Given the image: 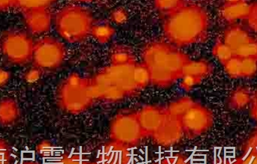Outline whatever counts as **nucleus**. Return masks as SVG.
<instances>
[{
	"mask_svg": "<svg viewBox=\"0 0 257 164\" xmlns=\"http://www.w3.org/2000/svg\"><path fill=\"white\" fill-rule=\"evenodd\" d=\"M163 28L167 42L178 48H184L206 40L209 18L203 7L187 2L166 16Z\"/></svg>",
	"mask_w": 257,
	"mask_h": 164,
	"instance_id": "obj_1",
	"label": "nucleus"
},
{
	"mask_svg": "<svg viewBox=\"0 0 257 164\" xmlns=\"http://www.w3.org/2000/svg\"><path fill=\"white\" fill-rule=\"evenodd\" d=\"M190 60L181 48L169 42H151L142 52V64L149 72L151 84L156 86H170L181 80Z\"/></svg>",
	"mask_w": 257,
	"mask_h": 164,
	"instance_id": "obj_2",
	"label": "nucleus"
},
{
	"mask_svg": "<svg viewBox=\"0 0 257 164\" xmlns=\"http://www.w3.org/2000/svg\"><path fill=\"white\" fill-rule=\"evenodd\" d=\"M136 63L128 66L110 64L90 78L95 100L117 102L139 92L140 90L135 79Z\"/></svg>",
	"mask_w": 257,
	"mask_h": 164,
	"instance_id": "obj_3",
	"label": "nucleus"
},
{
	"mask_svg": "<svg viewBox=\"0 0 257 164\" xmlns=\"http://www.w3.org/2000/svg\"><path fill=\"white\" fill-rule=\"evenodd\" d=\"M91 12L78 4H68L54 16V26L59 36L71 44L81 43L91 36L94 26Z\"/></svg>",
	"mask_w": 257,
	"mask_h": 164,
	"instance_id": "obj_4",
	"label": "nucleus"
},
{
	"mask_svg": "<svg viewBox=\"0 0 257 164\" xmlns=\"http://www.w3.org/2000/svg\"><path fill=\"white\" fill-rule=\"evenodd\" d=\"M57 100L60 108L69 114H79L87 110L95 100L90 78L77 74L69 75L59 87Z\"/></svg>",
	"mask_w": 257,
	"mask_h": 164,
	"instance_id": "obj_5",
	"label": "nucleus"
},
{
	"mask_svg": "<svg viewBox=\"0 0 257 164\" xmlns=\"http://www.w3.org/2000/svg\"><path fill=\"white\" fill-rule=\"evenodd\" d=\"M34 44L27 33L12 30L2 36L0 51L6 60L12 64H27L33 58Z\"/></svg>",
	"mask_w": 257,
	"mask_h": 164,
	"instance_id": "obj_6",
	"label": "nucleus"
},
{
	"mask_svg": "<svg viewBox=\"0 0 257 164\" xmlns=\"http://www.w3.org/2000/svg\"><path fill=\"white\" fill-rule=\"evenodd\" d=\"M66 57L64 44L54 38L44 37L34 44L32 61L34 67L42 72L59 68Z\"/></svg>",
	"mask_w": 257,
	"mask_h": 164,
	"instance_id": "obj_7",
	"label": "nucleus"
},
{
	"mask_svg": "<svg viewBox=\"0 0 257 164\" xmlns=\"http://www.w3.org/2000/svg\"><path fill=\"white\" fill-rule=\"evenodd\" d=\"M110 136L112 142L127 148L138 145L145 136L136 112H122L116 116L111 123Z\"/></svg>",
	"mask_w": 257,
	"mask_h": 164,
	"instance_id": "obj_8",
	"label": "nucleus"
},
{
	"mask_svg": "<svg viewBox=\"0 0 257 164\" xmlns=\"http://www.w3.org/2000/svg\"><path fill=\"white\" fill-rule=\"evenodd\" d=\"M180 121L184 135L188 138H195L201 136L211 128L214 118L209 110L195 102Z\"/></svg>",
	"mask_w": 257,
	"mask_h": 164,
	"instance_id": "obj_9",
	"label": "nucleus"
},
{
	"mask_svg": "<svg viewBox=\"0 0 257 164\" xmlns=\"http://www.w3.org/2000/svg\"><path fill=\"white\" fill-rule=\"evenodd\" d=\"M136 114L145 138H151L167 118L166 108L156 105L144 106Z\"/></svg>",
	"mask_w": 257,
	"mask_h": 164,
	"instance_id": "obj_10",
	"label": "nucleus"
},
{
	"mask_svg": "<svg viewBox=\"0 0 257 164\" xmlns=\"http://www.w3.org/2000/svg\"><path fill=\"white\" fill-rule=\"evenodd\" d=\"M184 136L181 121L167 115L164 122L151 138L160 146L169 147L176 145Z\"/></svg>",
	"mask_w": 257,
	"mask_h": 164,
	"instance_id": "obj_11",
	"label": "nucleus"
},
{
	"mask_svg": "<svg viewBox=\"0 0 257 164\" xmlns=\"http://www.w3.org/2000/svg\"><path fill=\"white\" fill-rule=\"evenodd\" d=\"M26 25L33 34L47 32L51 28L52 14L49 8L31 9L22 12Z\"/></svg>",
	"mask_w": 257,
	"mask_h": 164,
	"instance_id": "obj_12",
	"label": "nucleus"
},
{
	"mask_svg": "<svg viewBox=\"0 0 257 164\" xmlns=\"http://www.w3.org/2000/svg\"><path fill=\"white\" fill-rule=\"evenodd\" d=\"M251 3L242 0H232L223 3L220 9V15L226 22L232 24L238 20H247Z\"/></svg>",
	"mask_w": 257,
	"mask_h": 164,
	"instance_id": "obj_13",
	"label": "nucleus"
},
{
	"mask_svg": "<svg viewBox=\"0 0 257 164\" xmlns=\"http://www.w3.org/2000/svg\"><path fill=\"white\" fill-rule=\"evenodd\" d=\"M224 42L232 50H236L238 48L246 44L250 43L254 40L250 37L247 31L238 26H232L229 27L224 32Z\"/></svg>",
	"mask_w": 257,
	"mask_h": 164,
	"instance_id": "obj_14",
	"label": "nucleus"
},
{
	"mask_svg": "<svg viewBox=\"0 0 257 164\" xmlns=\"http://www.w3.org/2000/svg\"><path fill=\"white\" fill-rule=\"evenodd\" d=\"M20 116V109L14 99L9 98L0 100V124L3 126H12L18 121Z\"/></svg>",
	"mask_w": 257,
	"mask_h": 164,
	"instance_id": "obj_15",
	"label": "nucleus"
},
{
	"mask_svg": "<svg viewBox=\"0 0 257 164\" xmlns=\"http://www.w3.org/2000/svg\"><path fill=\"white\" fill-rule=\"evenodd\" d=\"M109 60L114 66H128L136 63V56L128 46L116 44L110 51Z\"/></svg>",
	"mask_w": 257,
	"mask_h": 164,
	"instance_id": "obj_16",
	"label": "nucleus"
},
{
	"mask_svg": "<svg viewBox=\"0 0 257 164\" xmlns=\"http://www.w3.org/2000/svg\"><path fill=\"white\" fill-rule=\"evenodd\" d=\"M128 148L112 142L105 148L104 163L102 164H128L130 156Z\"/></svg>",
	"mask_w": 257,
	"mask_h": 164,
	"instance_id": "obj_17",
	"label": "nucleus"
},
{
	"mask_svg": "<svg viewBox=\"0 0 257 164\" xmlns=\"http://www.w3.org/2000/svg\"><path fill=\"white\" fill-rule=\"evenodd\" d=\"M212 70V66L206 60H190L184 68L183 76H195L203 80L208 75L211 74Z\"/></svg>",
	"mask_w": 257,
	"mask_h": 164,
	"instance_id": "obj_18",
	"label": "nucleus"
},
{
	"mask_svg": "<svg viewBox=\"0 0 257 164\" xmlns=\"http://www.w3.org/2000/svg\"><path fill=\"white\" fill-rule=\"evenodd\" d=\"M194 103V100L190 98L183 97L171 102L165 108L169 116L180 120Z\"/></svg>",
	"mask_w": 257,
	"mask_h": 164,
	"instance_id": "obj_19",
	"label": "nucleus"
},
{
	"mask_svg": "<svg viewBox=\"0 0 257 164\" xmlns=\"http://www.w3.org/2000/svg\"><path fill=\"white\" fill-rule=\"evenodd\" d=\"M251 94L246 87H239L234 90L229 99V106L234 110H241L251 102Z\"/></svg>",
	"mask_w": 257,
	"mask_h": 164,
	"instance_id": "obj_20",
	"label": "nucleus"
},
{
	"mask_svg": "<svg viewBox=\"0 0 257 164\" xmlns=\"http://www.w3.org/2000/svg\"><path fill=\"white\" fill-rule=\"evenodd\" d=\"M115 30L108 24L94 25L91 32V36L100 44L108 43L114 37Z\"/></svg>",
	"mask_w": 257,
	"mask_h": 164,
	"instance_id": "obj_21",
	"label": "nucleus"
},
{
	"mask_svg": "<svg viewBox=\"0 0 257 164\" xmlns=\"http://www.w3.org/2000/svg\"><path fill=\"white\" fill-rule=\"evenodd\" d=\"M212 54L213 56L223 64H226L234 56L233 50L220 40H217L213 46Z\"/></svg>",
	"mask_w": 257,
	"mask_h": 164,
	"instance_id": "obj_22",
	"label": "nucleus"
},
{
	"mask_svg": "<svg viewBox=\"0 0 257 164\" xmlns=\"http://www.w3.org/2000/svg\"><path fill=\"white\" fill-rule=\"evenodd\" d=\"M186 3L182 0H157L154 2V6L159 12L167 16L181 8Z\"/></svg>",
	"mask_w": 257,
	"mask_h": 164,
	"instance_id": "obj_23",
	"label": "nucleus"
},
{
	"mask_svg": "<svg viewBox=\"0 0 257 164\" xmlns=\"http://www.w3.org/2000/svg\"><path fill=\"white\" fill-rule=\"evenodd\" d=\"M54 2L51 0H15V8L20 9L21 12L40 8H50Z\"/></svg>",
	"mask_w": 257,
	"mask_h": 164,
	"instance_id": "obj_24",
	"label": "nucleus"
},
{
	"mask_svg": "<svg viewBox=\"0 0 257 164\" xmlns=\"http://www.w3.org/2000/svg\"><path fill=\"white\" fill-rule=\"evenodd\" d=\"M234 56L240 58H256L257 40L254 39L234 51Z\"/></svg>",
	"mask_w": 257,
	"mask_h": 164,
	"instance_id": "obj_25",
	"label": "nucleus"
},
{
	"mask_svg": "<svg viewBox=\"0 0 257 164\" xmlns=\"http://www.w3.org/2000/svg\"><path fill=\"white\" fill-rule=\"evenodd\" d=\"M226 74L230 78H241V60L238 57L234 56L226 64H223Z\"/></svg>",
	"mask_w": 257,
	"mask_h": 164,
	"instance_id": "obj_26",
	"label": "nucleus"
},
{
	"mask_svg": "<svg viewBox=\"0 0 257 164\" xmlns=\"http://www.w3.org/2000/svg\"><path fill=\"white\" fill-rule=\"evenodd\" d=\"M241 60V78H252L257 74L256 58H245Z\"/></svg>",
	"mask_w": 257,
	"mask_h": 164,
	"instance_id": "obj_27",
	"label": "nucleus"
},
{
	"mask_svg": "<svg viewBox=\"0 0 257 164\" xmlns=\"http://www.w3.org/2000/svg\"><path fill=\"white\" fill-rule=\"evenodd\" d=\"M239 159L241 164H257V148L247 144L244 154Z\"/></svg>",
	"mask_w": 257,
	"mask_h": 164,
	"instance_id": "obj_28",
	"label": "nucleus"
},
{
	"mask_svg": "<svg viewBox=\"0 0 257 164\" xmlns=\"http://www.w3.org/2000/svg\"><path fill=\"white\" fill-rule=\"evenodd\" d=\"M12 153L10 146L4 141L0 140V164H12Z\"/></svg>",
	"mask_w": 257,
	"mask_h": 164,
	"instance_id": "obj_29",
	"label": "nucleus"
},
{
	"mask_svg": "<svg viewBox=\"0 0 257 164\" xmlns=\"http://www.w3.org/2000/svg\"><path fill=\"white\" fill-rule=\"evenodd\" d=\"M202 80L192 76H184L181 79V87L186 91H190L196 86L199 85Z\"/></svg>",
	"mask_w": 257,
	"mask_h": 164,
	"instance_id": "obj_30",
	"label": "nucleus"
},
{
	"mask_svg": "<svg viewBox=\"0 0 257 164\" xmlns=\"http://www.w3.org/2000/svg\"><path fill=\"white\" fill-rule=\"evenodd\" d=\"M157 164H190L188 158L183 154H178L164 158Z\"/></svg>",
	"mask_w": 257,
	"mask_h": 164,
	"instance_id": "obj_31",
	"label": "nucleus"
},
{
	"mask_svg": "<svg viewBox=\"0 0 257 164\" xmlns=\"http://www.w3.org/2000/svg\"><path fill=\"white\" fill-rule=\"evenodd\" d=\"M111 18L116 24H123L127 20L128 14L123 8L115 9L111 13Z\"/></svg>",
	"mask_w": 257,
	"mask_h": 164,
	"instance_id": "obj_32",
	"label": "nucleus"
},
{
	"mask_svg": "<svg viewBox=\"0 0 257 164\" xmlns=\"http://www.w3.org/2000/svg\"><path fill=\"white\" fill-rule=\"evenodd\" d=\"M247 20L250 28L257 34V2L251 3L250 14Z\"/></svg>",
	"mask_w": 257,
	"mask_h": 164,
	"instance_id": "obj_33",
	"label": "nucleus"
},
{
	"mask_svg": "<svg viewBox=\"0 0 257 164\" xmlns=\"http://www.w3.org/2000/svg\"><path fill=\"white\" fill-rule=\"evenodd\" d=\"M42 73V70L33 67V68L30 69L25 74L24 78H25L27 82H30V84H33V82H37L40 79Z\"/></svg>",
	"mask_w": 257,
	"mask_h": 164,
	"instance_id": "obj_34",
	"label": "nucleus"
},
{
	"mask_svg": "<svg viewBox=\"0 0 257 164\" xmlns=\"http://www.w3.org/2000/svg\"><path fill=\"white\" fill-rule=\"evenodd\" d=\"M57 164H90L88 162H84L79 159L75 158L72 156H65L62 158Z\"/></svg>",
	"mask_w": 257,
	"mask_h": 164,
	"instance_id": "obj_35",
	"label": "nucleus"
},
{
	"mask_svg": "<svg viewBox=\"0 0 257 164\" xmlns=\"http://www.w3.org/2000/svg\"><path fill=\"white\" fill-rule=\"evenodd\" d=\"M10 79V74L4 69L0 68V87L5 86Z\"/></svg>",
	"mask_w": 257,
	"mask_h": 164,
	"instance_id": "obj_36",
	"label": "nucleus"
},
{
	"mask_svg": "<svg viewBox=\"0 0 257 164\" xmlns=\"http://www.w3.org/2000/svg\"><path fill=\"white\" fill-rule=\"evenodd\" d=\"M15 8V0H0V10Z\"/></svg>",
	"mask_w": 257,
	"mask_h": 164,
	"instance_id": "obj_37",
	"label": "nucleus"
},
{
	"mask_svg": "<svg viewBox=\"0 0 257 164\" xmlns=\"http://www.w3.org/2000/svg\"><path fill=\"white\" fill-rule=\"evenodd\" d=\"M247 144H250V145H253V146L256 147L257 148V138L255 136H252L251 139L249 140V142Z\"/></svg>",
	"mask_w": 257,
	"mask_h": 164,
	"instance_id": "obj_38",
	"label": "nucleus"
},
{
	"mask_svg": "<svg viewBox=\"0 0 257 164\" xmlns=\"http://www.w3.org/2000/svg\"><path fill=\"white\" fill-rule=\"evenodd\" d=\"M220 164H241L240 159H237V160H234V162H231V160H226V162H222Z\"/></svg>",
	"mask_w": 257,
	"mask_h": 164,
	"instance_id": "obj_39",
	"label": "nucleus"
},
{
	"mask_svg": "<svg viewBox=\"0 0 257 164\" xmlns=\"http://www.w3.org/2000/svg\"><path fill=\"white\" fill-rule=\"evenodd\" d=\"M21 164H39L37 162H33V160H27V162H24Z\"/></svg>",
	"mask_w": 257,
	"mask_h": 164,
	"instance_id": "obj_40",
	"label": "nucleus"
},
{
	"mask_svg": "<svg viewBox=\"0 0 257 164\" xmlns=\"http://www.w3.org/2000/svg\"><path fill=\"white\" fill-rule=\"evenodd\" d=\"M253 136H256V138H257V132H256V134H254V135H253Z\"/></svg>",
	"mask_w": 257,
	"mask_h": 164,
	"instance_id": "obj_41",
	"label": "nucleus"
},
{
	"mask_svg": "<svg viewBox=\"0 0 257 164\" xmlns=\"http://www.w3.org/2000/svg\"><path fill=\"white\" fill-rule=\"evenodd\" d=\"M95 164V163H93V164Z\"/></svg>",
	"mask_w": 257,
	"mask_h": 164,
	"instance_id": "obj_42",
	"label": "nucleus"
},
{
	"mask_svg": "<svg viewBox=\"0 0 257 164\" xmlns=\"http://www.w3.org/2000/svg\"><path fill=\"white\" fill-rule=\"evenodd\" d=\"M256 60H257V56H256Z\"/></svg>",
	"mask_w": 257,
	"mask_h": 164,
	"instance_id": "obj_43",
	"label": "nucleus"
}]
</instances>
